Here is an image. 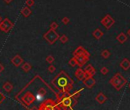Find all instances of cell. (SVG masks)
<instances>
[{
  "label": "cell",
  "instance_id": "cell-1",
  "mask_svg": "<svg viewBox=\"0 0 130 110\" xmlns=\"http://www.w3.org/2000/svg\"><path fill=\"white\" fill-rule=\"evenodd\" d=\"M51 84L57 89V92H71L74 88V82L66 72L62 70L52 80Z\"/></svg>",
  "mask_w": 130,
  "mask_h": 110
},
{
  "label": "cell",
  "instance_id": "cell-2",
  "mask_svg": "<svg viewBox=\"0 0 130 110\" xmlns=\"http://www.w3.org/2000/svg\"><path fill=\"white\" fill-rule=\"evenodd\" d=\"M55 101L61 110H74V107L77 104V99L73 97L71 92H57Z\"/></svg>",
  "mask_w": 130,
  "mask_h": 110
},
{
  "label": "cell",
  "instance_id": "cell-3",
  "mask_svg": "<svg viewBox=\"0 0 130 110\" xmlns=\"http://www.w3.org/2000/svg\"><path fill=\"white\" fill-rule=\"evenodd\" d=\"M109 83H110L116 90H120V89L124 87L125 85L127 83V80L119 73H117L109 80Z\"/></svg>",
  "mask_w": 130,
  "mask_h": 110
},
{
  "label": "cell",
  "instance_id": "cell-4",
  "mask_svg": "<svg viewBox=\"0 0 130 110\" xmlns=\"http://www.w3.org/2000/svg\"><path fill=\"white\" fill-rule=\"evenodd\" d=\"M38 110H61L54 99L50 98L44 100L40 104Z\"/></svg>",
  "mask_w": 130,
  "mask_h": 110
},
{
  "label": "cell",
  "instance_id": "cell-5",
  "mask_svg": "<svg viewBox=\"0 0 130 110\" xmlns=\"http://www.w3.org/2000/svg\"><path fill=\"white\" fill-rule=\"evenodd\" d=\"M43 37L48 42V44H54L58 39H59L60 35L56 31L49 29L45 34H44Z\"/></svg>",
  "mask_w": 130,
  "mask_h": 110
},
{
  "label": "cell",
  "instance_id": "cell-6",
  "mask_svg": "<svg viewBox=\"0 0 130 110\" xmlns=\"http://www.w3.org/2000/svg\"><path fill=\"white\" fill-rule=\"evenodd\" d=\"M13 27H14V24L8 18H4L0 22V30L5 33H8L13 28Z\"/></svg>",
  "mask_w": 130,
  "mask_h": 110
},
{
  "label": "cell",
  "instance_id": "cell-7",
  "mask_svg": "<svg viewBox=\"0 0 130 110\" xmlns=\"http://www.w3.org/2000/svg\"><path fill=\"white\" fill-rule=\"evenodd\" d=\"M84 85L88 89L93 88L96 84V80L93 78V77H87L83 80Z\"/></svg>",
  "mask_w": 130,
  "mask_h": 110
},
{
  "label": "cell",
  "instance_id": "cell-8",
  "mask_svg": "<svg viewBox=\"0 0 130 110\" xmlns=\"http://www.w3.org/2000/svg\"><path fill=\"white\" fill-rule=\"evenodd\" d=\"M75 57V59H76V60H77V65L79 66L80 68L84 66V65L87 63V62L88 61V60H89V58L88 57H85V56H84V55H78V56H77V57Z\"/></svg>",
  "mask_w": 130,
  "mask_h": 110
},
{
  "label": "cell",
  "instance_id": "cell-9",
  "mask_svg": "<svg viewBox=\"0 0 130 110\" xmlns=\"http://www.w3.org/2000/svg\"><path fill=\"white\" fill-rule=\"evenodd\" d=\"M12 64L14 65L15 67H19L21 65L23 64V58L19 54H16L15 57H13V58L11 60Z\"/></svg>",
  "mask_w": 130,
  "mask_h": 110
},
{
  "label": "cell",
  "instance_id": "cell-10",
  "mask_svg": "<svg viewBox=\"0 0 130 110\" xmlns=\"http://www.w3.org/2000/svg\"><path fill=\"white\" fill-rule=\"evenodd\" d=\"M74 74H75V77H77V80H80V81H83L84 79L87 77L86 73H85L84 70L82 68H80V67L77 69L76 71H75Z\"/></svg>",
  "mask_w": 130,
  "mask_h": 110
},
{
  "label": "cell",
  "instance_id": "cell-11",
  "mask_svg": "<svg viewBox=\"0 0 130 110\" xmlns=\"http://www.w3.org/2000/svg\"><path fill=\"white\" fill-rule=\"evenodd\" d=\"M84 72L85 73H86L87 77H93L96 74V70L91 64H88L87 66L85 67Z\"/></svg>",
  "mask_w": 130,
  "mask_h": 110
},
{
  "label": "cell",
  "instance_id": "cell-12",
  "mask_svg": "<svg viewBox=\"0 0 130 110\" xmlns=\"http://www.w3.org/2000/svg\"><path fill=\"white\" fill-rule=\"evenodd\" d=\"M95 99H96V101L100 103V104H103V103L107 100V97L102 93V92H100L97 94V96H96Z\"/></svg>",
  "mask_w": 130,
  "mask_h": 110
},
{
  "label": "cell",
  "instance_id": "cell-13",
  "mask_svg": "<svg viewBox=\"0 0 130 110\" xmlns=\"http://www.w3.org/2000/svg\"><path fill=\"white\" fill-rule=\"evenodd\" d=\"M21 13L22 15L25 17V18H28V17H29L31 15V14H32V10L30 9L29 7L28 6H25L24 8L21 10Z\"/></svg>",
  "mask_w": 130,
  "mask_h": 110
},
{
  "label": "cell",
  "instance_id": "cell-14",
  "mask_svg": "<svg viewBox=\"0 0 130 110\" xmlns=\"http://www.w3.org/2000/svg\"><path fill=\"white\" fill-rule=\"evenodd\" d=\"M120 67L124 70H128L130 68V61L128 59H124L120 64Z\"/></svg>",
  "mask_w": 130,
  "mask_h": 110
},
{
  "label": "cell",
  "instance_id": "cell-15",
  "mask_svg": "<svg viewBox=\"0 0 130 110\" xmlns=\"http://www.w3.org/2000/svg\"><path fill=\"white\" fill-rule=\"evenodd\" d=\"M2 88H3V89H4L5 92H10L12 90V89H13V85L10 82H5V83L3 84Z\"/></svg>",
  "mask_w": 130,
  "mask_h": 110
},
{
  "label": "cell",
  "instance_id": "cell-16",
  "mask_svg": "<svg viewBox=\"0 0 130 110\" xmlns=\"http://www.w3.org/2000/svg\"><path fill=\"white\" fill-rule=\"evenodd\" d=\"M86 50L84 49V47H82V46H79L76 50H75L74 52H73V56L74 57H77L78 56V55H81V54H83V53L84 52V51Z\"/></svg>",
  "mask_w": 130,
  "mask_h": 110
},
{
  "label": "cell",
  "instance_id": "cell-17",
  "mask_svg": "<svg viewBox=\"0 0 130 110\" xmlns=\"http://www.w3.org/2000/svg\"><path fill=\"white\" fill-rule=\"evenodd\" d=\"M32 65H31L29 63H28V62H25V63H23L22 64V69L25 72V73H28V72H29L31 70H32Z\"/></svg>",
  "mask_w": 130,
  "mask_h": 110
},
{
  "label": "cell",
  "instance_id": "cell-18",
  "mask_svg": "<svg viewBox=\"0 0 130 110\" xmlns=\"http://www.w3.org/2000/svg\"><path fill=\"white\" fill-rule=\"evenodd\" d=\"M93 35L94 36V37L96 39L99 40L100 38H101V37L102 35H103V33H102L100 29H96L93 32Z\"/></svg>",
  "mask_w": 130,
  "mask_h": 110
},
{
  "label": "cell",
  "instance_id": "cell-19",
  "mask_svg": "<svg viewBox=\"0 0 130 110\" xmlns=\"http://www.w3.org/2000/svg\"><path fill=\"white\" fill-rule=\"evenodd\" d=\"M84 89V88H82V89H79V90H77V91H75V92H72L71 93V95H72V96L74 98H75V99H78L80 96V92L83 90Z\"/></svg>",
  "mask_w": 130,
  "mask_h": 110
},
{
  "label": "cell",
  "instance_id": "cell-20",
  "mask_svg": "<svg viewBox=\"0 0 130 110\" xmlns=\"http://www.w3.org/2000/svg\"><path fill=\"white\" fill-rule=\"evenodd\" d=\"M59 40L62 44H66L68 41V37H67L66 34H62L61 36H60Z\"/></svg>",
  "mask_w": 130,
  "mask_h": 110
},
{
  "label": "cell",
  "instance_id": "cell-21",
  "mask_svg": "<svg viewBox=\"0 0 130 110\" xmlns=\"http://www.w3.org/2000/svg\"><path fill=\"white\" fill-rule=\"evenodd\" d=\"M46 62L48 63L49 64H52L54 61V57L52 56V55H48V56L46 57Z\"/></svg>",
  "mask_w": 130,
  "mask_h": 110
},
{
  "label": "cell",
  "instance_id": "cell-22",
  "mask_svg": "<svg viewBox=\"0 0 130 110\" xmlns=\"http://www.w3.org/2000/svg\"><path fill=\"white\" fill-rule=\"evenodd\" d=\"M68 64H69V65L70 66H71V67H75V66H77V60H76V59H75V57H72V58H70V60H69V62H68Z\"/></svg>",
  "mask_w": 130,
  "mask_h": 110
},
{
  "label": "cell",
  "instance_id": "cell-23",
  "mask_svg": "<svg viewBox=\"0 0 130 110\" xmlns=\"http://www.w3.org/2000/svg\"><path fill=\"white\" fill-rule=\"evenodd\" d=\"M117 39H118L119 41H120L121 43H123L124 41H126V37H125L123 34H121L120 35H119V36H118Z\"/></svg>",
  "mask_w": 130,
  "mask_h": 110
},
{
  "label": "cell",
  "instance_id": "cell-24",
  "mask_svg": "<svg viewBox=\"0 0 130 110\" xmlns=\"http://www.w3.org/2000/svg\"><path fill=\"white\" fill-rule=\"evenodd\" d=\"M58 26H59V25H58V24L56 22H53L50 25V29H52V30L55 31L57 28H58Z\"/></svg>",
  "mask_w": 130,
  "mask_h": 110
},
{
  "label": "cell",
  "instance_id": "cell-25",
  "mask_svg": "<svg viewBox=\"0 0 130 110\" xmlns=\"http://www.w3.org/2000/svg\"><path fill=\"white\" fill-rule=\"evenodd\" d=\"M47 70H48L50 73H54V71L56 70V67L54 66V65H52V64H50L49 65V67H47Z\"/></svg>",
  "mask_w": 130,
  "mask_h": 110
},
{
  "label": "cell",
  "instance_id": "cell-26",
  "mask_svg": "<svg viewBox=\"0 0 130 110\" xmlns=\"http://www.w3.org/2000/svg\"><path fill=\"white\" fill-rule=\"evenodd\" d=\"M61 22H62L64 25H68L70 23V18L68 17H64V18L61 19Z\"/></svg>",
  "mask_w": 130,
  "mask_h": 110
},
{
  "label": "cell",
  "instance_id": "cell-27",
  "mask_svg": "<svg viewBox=\"0 0 130 110\" xmlns=\"http://www.w3.org/2000/svg\"><path fill=\"white\" fill-rule=\"evenodd\" d=\"M101 55H102V57H104V58H108L109 57V55H110V54H109V52L108 50H103L102 52L101 53Z\"/></svg>",
  "mask_w": 130,
  "mask_h": 110
},
{
  "label": "cell",
  "instance_id": "cell-28",
  "mask_svg": "<svg viewBox=\"0 0 130 110\" xmlns=\"http://www.w3.org/2000/svg\"><path fill=\"white\" fill-rule=\"evenodd\" d=\"M100 73L102 74V75H107L108 73H109V70L108 69L104 67H102V69L100 70Z\"/></svg>",
  "mask_w": 130,
  "mask_h": 110
},
{
  "label": "cell",
  "instance_id": "cell-29",
  "mask_svg": "<svg viewBox=\"0 0 130 110\" xmlns=\"http://www.w3.org/2000/svg\"><path fill=\"white\" fill-rule=\"evenodd\" d=\"M26 5L28 7H32L35 5V1L34 0H26Z\"/></svg>",
  "mask_w": 130,
  "mask_h": 110
},
{
  "label": "cell",
  "instance_id": "cell-30",
  "mask_svg": "<svg viewBox=\"0 0 130 110\" xmlns=\"http://www.w3.org/2000/svg\"><path fill=\"white\" fill-rule=\"evenodd\" d=\"M5 95L2 93V92H0V105L2 104V103L5 101Z\"/></svg>",
  "mask_w": 130,
  "mask_h": 110
},
{
  "label": "cell",
  "instance_id": "cell-31",
  "mask_svg": "<svg viewBox=\"0 0 130 110\" xmlns=\"http://www.w3.org/2000/svg\"><path fill=\"white\" fill-rule=\"evenodd\" d=\"M26 109H27V110H38V108H37V106H33V107H32V108L27 107Z\"/></svg>",
  "mask_w": 130,
  "mask_h": 110
},
{
  "label": "cell",
  "instance_id": "cell-32",
  "mask_svg": "<svg viewBox=\"0 0 130 110\" xmlns=\"http://www.w3.org/2000/svg\"><path fill=\"white\" fill-rule=\"evenodd\" d=\"M4 66H3V65L1 64V63H0V73H2V72H3V71H4Z\"/></svg>",
  "mask_w": 130,
  "mask_h": 110
},
{
  "label": "cell",
  "instance_id": "cell-33",
  "mask_svg": "<svg viewBox=\"0 0 130 110\" xmlns=\"http://www.w3.org/2000/svg\"><path fill=\"white\" fill-rule=\"evenodd\" d=\"M3 1H4L5 3H7V4H9V3H11L13 0H3Z\"/></svg>",
  "mask_w": 130,
  "mask_h": 110
},
{
  "label": "cell",
  "instance_id": "cell-34",
  "mask_svg": "<svg viewBox=\"0 0 130 110\" xmlns=\"http://www.w3.org/2000/svg\"><path fill=\"white\" fill-rule=\"evenodd\" d=\"M2 20H3V19H2V16H0V22H1Z\"/></svg>",
  "mask_w": 130,
  "mask_h": 110
},
{
  "label": "cell",
  "instance_id": "cell-35",
  "mask_svg": "<svg viewBox=\"0 0 130 110\" xmlns=\"http://www.w3.org/2000/svg\"><path fill=\"white\" fill-rule=\"evenodd\" d=\"M129 35H130V31H129Z\"/></svg>",
  "mask_w": 130,
  "mask_h": 110
},
{
  "label": "cell",
  "instance_id": "cell-36",
  "mask_svg": "<svg viewBox=\"0 0 130 110\" xmlns=\"http://www.w3.org/2000/svg\"><path fill=\"white\" fill-rule=\"evenodd\" d=\"M129 88H130V83L129 84Z\"/></svg>",
  "mask_w": 130,
  "mask_h": 110
}]
</instances>
